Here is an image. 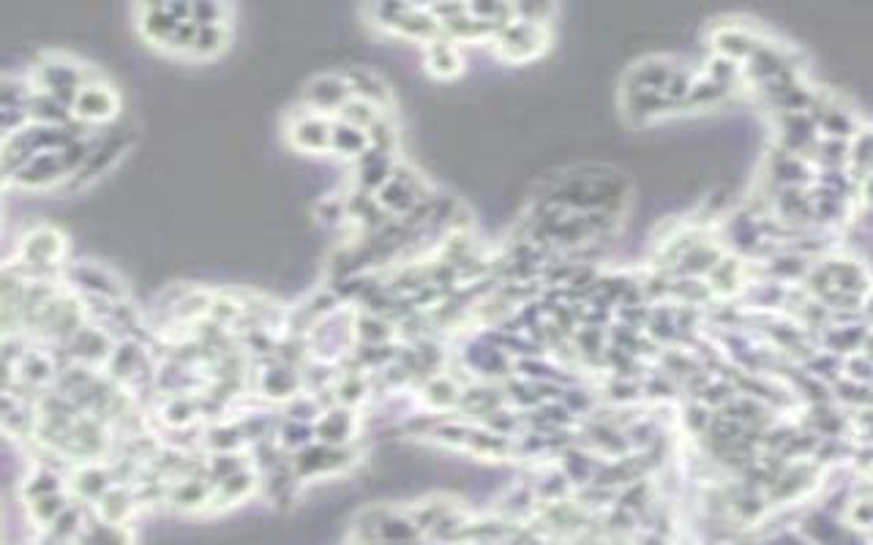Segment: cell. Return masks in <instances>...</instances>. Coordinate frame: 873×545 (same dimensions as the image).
Returning a JSON list of instances; mask_svg holds the SVG:
<instances>
[{
    "label": "cell",
    "mask_w": 873,
    "mask_h": 545,
    "mask_svg": "<svg viewBox=\"0 0 873 545\" xmlns=\"http://www.w3.org/2000/svg\"><path fill=\"white\" fill-rule=\"evenodd\" d=\"M191 20V3H148L140 9V33L164 50L175 30Z\"/></svg>",
    "instance_id": "10"
},
{
    "label": "cell",
    "mask_w": 873,
    "mask_h": 545,
    "mask_svg": "<svg viewBox=\"0 0 873 545\" xmlns=\"http://www.w3.org/2000/svg\"><path fill=\"white\" fill-rule=\"evenodd\" d=\"M129 145H131V137L123 129H115L110 131V134H104V137L93 139L91 156H88V161L82 164L80 172H77L66 186H69V189H82V186H88V183H93L96 178H101V175H104V172H107V169H110L112 164L129 150Z\"/></svg>",
    "instance_id": "9"
},
{
    "label": "cell",
    "mask_w": 873,
    "mask_h": 545,
    "mask_svg": "<svg viewBox=\"0 0 873 545\" xmlns=\"http://www.w3.org/2000/svg\"><path fill=\"white\" fill-rule=\"evenodd\" d=\"M74 545H131V535L123 529V524H110V521H91L80 529L74 537Z\"/></svg>",
    "instance_id": "30"
},
{
    "label": "cell",
    "mask_w": 873,
    "mask_h": 545,
    "mask_svg": "<svg viewBox=\"0 0 873 545\" xmlns=\"http://www.w3.org/2000/svg\"><path fill=\"white\" fill-rule=\"evenodd\" d=\"M246 469V461H243L241 450H224V453H211L208 458V477H211L213 486H219L221 480L238 475Z\"/></svg>",
    "instance_id": "37"
},
{
    "label": "cell",
    "mask_w": 873,
    "mask_h": 545,
    "mask_svg": "<svg viewBox=\"0 0 873 545\" xmlns=\"http://www.w3.org/2000/svg\"><path fill=\"white\" fill-rule=\"evenodd\" d=\"M66 235L52 224H39L31 232H25L17 248V262L31 268H63L66 257Z\"/></svg>",
    "instance_id": "5"
},
{
    "label": "cell",
    "mask_w": 873,
    "mask_h": 545,
    "mask_svg": "<svg viewBox=\"0 0 873 545\" xmlns=\"http://www.w3.org/2000/svg\"><path fill=\"white\" fill-rule=\"evenodd\" d=\"M257 393L268 401H281L287 404L295 396L303 393V374L301 366H292L284 360H265L262 371H257Z\"/></svg>",
    "instance_id": "11"
},
{
    "label": "cell",
    "mask_w": 873,
    "mask_h": 545,
    "mask_svg": "<svg viewBox=\"0 0 873 545\" xmlns=\"http://www.w3.org/2000/svg\"><path fill=\"white\" fill-rule=\"evenodd\" d=\"M58 491H63L61 477L55 475V472H50V469H44V466H39V469L25 480V486H22V494H25L28 502H36V499H41V496L58 494Z\"/></svg>",
    "instance_id": "41"
},
{
    "label": "cell",
    "mask_w": 873,
    "mask_h": 545,
    "mask_svg": "<svg viewBox=\"0 0 873 545\" xmlns=\"http://www.w3.org/2000/svg\"><path fill=\"white\" fill-rule=\"evenodd\" d=\"M112 488V472L101 469L96 464L82 466L77 477H74V491L82 496V499H96L99 502L101 496L107 494Z\"/></svg>",
    "instance_id": "31"
},
{
    "label": "cell",
    "mask_w": 873,
    "mask_h": 545,
    "mask_svg": "<svg viewBox=\"0 0 873 545\" xmlns=\"http://www.w3.org/2000/svg\"><path fill=\"white\" fill-rule=\"evenodd\" d=\"M863 199L873 208V172H868L863 180Z\"/></svg>",
    "instance_id": "49"
},
{
    "label": "cell",
    "mask_w": 873,
    "mask_h": 545,
    "mask_svg": "<svg viewBox=\"0 0 873 545\" xmlns=\"http://www.w3.org/2000/svg\"><path fill=\"white\" fill-rule=\"evenodd\" d=\"M759 47V41L753 39L751 33L743 28H723L715 33V50L721 58L729 60H743L751 58L753 52Z\"/></svg>",
    "instance_id": "27"
},
{
    "label": "cell",
    "mask_w": 873,
    "mask_h": 545,
    "mask_svg": "<svg viewBox=\"0 0 873 545\" xmlns=\"http://www.w3.org/2000/svg\"><path fill=\"white\" fill-rule=\"evenodd\" d=\"M393 336H396V325L391 319L377 317V314H369V311H361L355 314V338L358 344H391Z\"/></svg>",
    "instance_id": "28"
},
{
    "label": "cell",
    "mask_w": 873,
    "mask_h": 545,
    "mask_svg": "<svg viewBox=\"0 0 873 545\" xmlns=\"http://www.w3.org/2000/svg\"><path fill=\"white\" fill-rule=\"evenodd\" d=\"M421 396L426 401V407L434 412H448V409L459 407L462 401V387L456 385V379L448 374H434L423 382Z\"/></svg>",
    "instance_id": "23"
},
{
    "label": "cell",
    "mask_w": 873,
    "mask_h": 545,
    "mask_svg": "<svg viewBox=\"0 0 873 545\" xmlns=\"http://www.w3.org/2000/svg\"><path fill=\"white\" fill-rule=\"evenodd\" d=\"M854 526L860 529H873V499H854L852 510H849Z\"/></svg>",
    "instance_id": "47"
},
{
    "label": "cell",
    "mask_w": 873,
    "mask_h": 545,
    "mask_svg": "<svg viewBox=\"0 0 873 545\" xmlns=\"http://www.w3.org/2000/svg\"><path fill=\"white\" fill-rule=\"evenodd\" d=\"M31 80L36 90H44L63 104L74 107V99L91 82V77H88V69L77 60L63 58V55H47L33 66Z\"/></svg>",
    "instance_id": "1"
},
{
    "label": "cell",
    "mask_w": 873,
    "mask_h": 545,
    "mask_svg": "<svg viewBox=\"0 0 873 545\" xmlns=\"http://www.w3.org/2000/svg\"><path fill=\"white\" fill-rule=\"evenodd\" d=\"M115 344H118V341H115L104 327L88 319V322H85V325H82L61 349L63 355H66V363H82V366L104 368L107 366V360H110Z\"/></svg>",
    "instance_id": "7"
},
{
    "label": "cell",
    "mask_w": 873,
    "mask_h": 545,
    "mask_svg": "<svg viewBox=\"0 0 873 545\" xmlns=\"http://www.w3.org/2000/svg\"><path fill=\"white\" fill-rule=\"evenodd\" d=\"M131 507H134V499L123 486L110 488L107 494L99 499V513L101 521H110V524H123L129 518Z\"/></svg>",
    "instance_id": "34"
},
{
    "label": "cell",
    "mask_w": 873,
    "mask_h": 545,
    "mask_svg": "<svg viewBox=\"0 0 873 545\" xmlns=\"http://www.w3.org/2000/svg\"><path fill=\"white\" fill-rule=\"evenodd\" d=\"M28 505H31L33 521L41 526H52L71 507L69 499H66V494H63V491H58V494H50V496H41V499H36V502H28Z\"/></svg>",
    "instance_id": "38"
},
{
    "label": "cell",
    "mask_w": 873,
    "mask_h": 545,
    "mask_svg": "<svg viewBox=\"0 0 873 545\" xmlns=\"http://www.w3.org/2000/svg\"><path fill=\"white\" fill-rule=\"evenodd\" d=\"M494 41H497V52H500L502 60H508V63H527V60H535L549 47V30L513 17L497 33Z\"/></svg>",
    "instance_id": "6"
},
{
    "label": "cell",
    "mask_w": 873,
    "mask_h": 545,
    "mask_svg": "<svg viewBox=\"0 0 873 545\" xmlns=\"http://www.w3.org/2000/svg\"><path fill=\"white\" fill-rule=\"evenodd\" d=\"M191 22L194 25H230V9L224 3H211V0H202V3H191Z\"/></svg>",
    "instance_id": "43"
},
{
    "label": "cell",
    "mask_w": 873,
    "mask_h": 545,
    "mask_svg": "<svg viewBox=\"0 0 873 545\" xmlns=\"http://www.w3.org/2000/svg\"><path fill=\"white\" fill-rule=\"evenodd\" d=\"M69 180H71L69 167H66V161H63L61 150H55V153H39V156H33V159L17 172V178L11 180V186H17V189L22 191H41V189H52V186H58V183H69Z\"/></svg>",
    "instance_id": "14"
},
{
    "label": "cell",
    "mask_w": 873,
    "mask_h": 545,
    "mask_svg": "<svg viewBox=\"0 0 873 545\" xmlns=\"http://www.w3.org/2000/svg\"><path fill=\"white\" fill-rule=\"evenodd\" d=\"M254 488V475H251L249 469H243V472H238V475L227 477V480H221L219 486H216V496H224V499H241V496H246Z\"/></svg>",
    "instance_id": "45"
},
{
    "label": "cell",
    "mask_w": 873,
    "mask_h": 545,
    "mask_svg": "<svg viewBox=\"0 0 873 545\" xmlns=\"http://www.w3.org/2000/svg\"><path fill=\"white\" fill-rule=\"evenodd\" d=\"M74 118L80 120L82 126L88 123H110L118 118L121 112V96L101 80H91L80 90V96L74 99Z\"/></svg>",
    "instance_id": "13"
},
{
    "label": "cell",
    "mask_w": 873,
    "mask_h": 545,
    "mask_svg": "<svg viewBox=\"0 0 873 545\" xmlns=\"http://www.w3.org/2000/svg\"><path fill=\"white\" fill-rule=\"evenodd\" d=\"M396 142H399V131H396L393 120L388 118V112H385V115L374 123L372 129H369V145L377 150H385V153H391L393 156Z\"/></svg>",
    "instance_id": "44"
},
{
    "label": "cell",
    "mask_w": 873,
    "mask_h": 545,
    "mask_svg": "<svg viewBox=\"0 0 873 545\" xmlns=\"http://www.w3.org/2000/svg\"><path fill=\"white\" fill-rule=\"evenodd\" d=\"M325 412V409L320 407V401L309 393L306 396V390H303L301 396H295L292 401H287L284 404V417H290V420H301V423H317L320 420V415Z\"/></svg>",
    "instance_id": "42"
},
{
    "label": "cell",
    "mask_w": 873,
    "mask_h": 545,
    "mask_svg": "<svg viewBox=\"0 0 873 545\" xmlns=\"http://www.w3.org/2000/svg\"><path fill=\"white\" fill-rule=\"evenodd\" d=\"M355 426H358V415L355 409L350 407H331L325 409L320 415V420L314 423V431H317V442H325V445H350L352 436H355Z\"/></svg>",
    "instance_id": "18"
},
{
    "label": "cell",
    "mask_w": 873,
    "mask_h": 545,
    "mask_svg": "<svg viewBox=\"0 0 873 545\" xmlns=\"http://www.w3.org/2000/svg\"><path fill=\"white\" fill-rule=\"evenodd\" d=\"M385 115V109H380L377 104H372V101H363V99H355L352 96L347 104L342 107V112L336 115L339 120H347V123H352V126H358V129L369 131L377 123V120Z\"/></svg>",
    "instance_id": "35"
},
{
    "label": "cell",
    "mask_w": 873,
    "mask_h": 545,
    "mask_svg": "<svg viewBox=\"0 0 873 545\" xmlns=\"http://www.w3.org/2000/svg\"><path fill=\"white\" fill-rule=\"evenodd\" d=\"M276 439H279V445L284 447V450L298 453V450H303V447H309L312 442H317V431H314L312 423H301V420H290V417L281 415Z\"/></svg>",
    "instance_id": "32"
},
{
    "label": "cell",
    "mask_w": 873,
    "mask_h": 545,
    "mask_svg": "<svg viewBox=\"0 0 873 545\" xmlns=\"http://www.w3.org/2000/svg\"><path fill=\"white\" fill-rule=\"evenodd\" d=\"M331 126L333 118L306 107V112H298L290 118L287 139L292 148L301 153H331Z\"/></svg>",
    "instance_id": "12"
},
{
    "label": "cell",
    "mask_w": 873,
    "mask_h": 545,
    "mask_svg": "<svg viewBox=\"0 0 873 545\" xmlns=\"http://www.w3.org/2000/svg\"><path fill=\"white\" fill-rule=\"evenodd\" d=\"M423 63H426V71L437 80H453L462 74V55L456 50V41L445 39V36L426 44Z\"/></svg>",
    "instance_id": "20"
},
{
    "label": "cell",
    "mask_w": 873,
    "mask_h": 545,
    "mask_svg": "<svg viewBox=\"0 0 873 545\" xmlns=\"http://www.w3.org/2000/svg\"><path fill=\"white\" fill-rule=\"evenodd\" d=\"M740 284V262L732 257L718 259V265L710 270V289L718 295H732Z\"/></svg>",
    "instance_id": "40"
},
{
    "label": "cell",
    "mask_w": 873,
    "mask_h": 545,
    "mask_svg": "<svg viewBox=\"0 0 873 545\" xmlns=\"http://www.w3.org/2000/svg\"><path fill=\"white\" fill-rule=\"evenodd\" d=\"M374 197H377V202L385 208L388 216L404 218L410 216L421 202L429 199V186L415 169L407 167V164H396L391 180Z\"/></svg>",
    "instance_id": "4"
},
{
    "label": "cell",
    "mask_w": 873,
    "mask_h": 545,
    "mask_svg": "<svg viewBox=\"0 0 873 545\" xmlns=\"http://www.w3.org/2000/svg\"><path fill=\"white\" fill-rule=\"evenodd\" d=\"M352 99V88L344 74H317L303 90V101L312 112L320 115H339L342 107Z\"/></svg>",
    "instance_id": "15"
},
{
    "label": "cell",
    "mask_w": 873,
    "mask_h": 545,
    "mask_svg": "<svg viewBox=\"0 0 873 545\" xmlns=\"http://www.w3.org/2000/svg\"><path fill=\"white\" fill-rule=\"evenodd\" d=\"M336 401L342 407L358 409L369 398V390H372V382L366 377V371H358V368H350V371H342L339 379H336Z\"/></svg>",
    "instance_id": "25"
},
{
    "label": "cell",
    "mask_w": 873,
    "mask_h": 545,
    "mask_svg": "<svg viewBox=\"0 0 873 545\" xmlns=\"http://www.w3.org/2000/svg\"><path fill=\"white\" fill-rule=\"evenodd\" d=\"M246 442L238 420L235 423H213L208 431H205V445L211 447L213 453H224V450H241V445Z\"/></svg>",
    "instance_id": "36"
},
{
    "label": "cell",
    "mask_w": 873,
    "mask_h": 545,
    "mask_svg": "<svg viewBox=\"0 0 873 545\" xmlns=\"http://www.w3.org/2000/svg\"><path fill=\"white\" fill-rule=\"evenodd\" d=\"M773 273L781 278H797L805 273V265L800 257H781L773 259Z\"/></svg>",
    "instance_id": "48"
},
{
    "label": "cell",
    "mask_w": 873,
    "mask_h": 545,
    "mask_svg": "<svg viewBox=\"0 0 873 545\" xmlns=\"http://www.w3.org/2000/svg\"><path fill=\"white\" fill-rule=\"evenodd\" d=\"M674 74H677V66H672V60L644 58L625 74V93H642V90L666 93Z\"/></svg>",
    "instance_id": "16"
},
{
    "label": "cell",
    "mask_w": 873,
    "mask_h": 545,
    "mask_svg": "<svg viewBox=\"0 0 873 545\" xmlns=\"http://www.w3.org/2000/svg\"><path fill=\"white\" fill-rule=\"evenodd\" d=\"M211 494H213V486L205 480V477H181L175 486H172L170 491V499L172 505H178L181 510H197V507H202L205 502H211Z\"/></svg>",
    "instance_id": "26"
},
{
    "label": "cell",
    "mask_w": 873,
    "mask_h": 545,
    "mask_svg": "<svg viewBox=\"0 0 873 545\" xmlns=\"http://www.w3.org/2000/svg\"><path fill=\"white\" fill-rule=\"evenodd\" d=\"M227 41H230L227 25H205V28L197 25V39H194L189 58H213L227 47Z\"/></svg>",
    "instance_id": "33"
},
{
    "label": "cell",
    "mask_w": 873,
    "mask_h": 545,
    "mask_svg": "<svg viewBox=\"0 0 873 545\" xmlns=\"http://www.w3.org/2000/svg\"><path fill=\"white\" fill-rule=\"evenodd\" d=\"M63 284L69 289H74L80 298H104V300H123L129 298L126 295V287L121 284V278L115 276L112 270H107L99 262H91V259H77V262H69L63 268Z\"/></svg>",
    "instance_id": "3"
},
{
    "label": "cell",
    "mask_w": 873,
    "mask_h": 545,
    "mask_svg": "<svg viewBox=\"0 0 873 545\" xmlns=\"http://www.w3.org/2000/svg\"><path fill=\"white\" fill-rule=\"evenodd\" d=\"M819 161L830 169H838L843 161H849V145H846V139H824L822 145H819Z\"/></svg>",
    "instance_id": "46"
},
{
    "label": "cell",
    "mask_w": 873,
    "mask_h": 545,
    "mask_svg": "<svg viewBox=\"0 0 873 545\" xmlns=\"http://www.w3.org/2000/svg\"><path fill=\"white\" fill-rule=\"evenodd\" d=\"M314 216L320 218V224L325 227H344L350 224V213H347V194H328L317 202Z\"/></svg>",
    "instance_id": "39"
},
{
    "label": "cell",
    "mask_w": 873,
    "mask_h": 545,
    "mask_svg": "<svg viewBox=\"0 0 873 545\" xmlns=\"http://www.w3.org/2000/svg\"><path fill=\"white\" fill-rule=\"evenodd\" d=\"M393 169H396V164H393L391 153L369 148L361 159L355 161V189L377 194L391 180Z\"/></svg>",
    "instance_id": "17"
},
{
    "label": "cell",
    "mask_w": 873,
    "mask_h": 545,
    "mask_svg": "<svg viewBox=\"0 0 873 545\" xmlns=\"http://www.w3.org/2000/svg\"><path fill=\"white\" fill-rule=\"evenodd\" d=\"M74 112H71L69 104H63L50 93L44 90H36L31 99V123H39V126H69L74 123Z\"/></svg>",
    "instance_id": "24"
},
{
    "label": "cell",
    "mask_w": 873,
    "mask_h": 545,
    "mask_svg": "<svg viewBox=\"0 0 873 545\" xmlns=\"http://www.w3.org/2000/svg\"><path fill=\"white\" fill-rule=\"evenodd\" d=\"M355 461V453H352L350 445H325V442H312L309 447L298 450L292 456V472L298 475V480H306V477L317 475H333V472H342L347 466Z\"/></svg>",
    "instance_id": "8"
},
{
    "label": "cell",
    "mask_w": 873,
    "mask_h": 545,
    "mask_svg": "<svg viewBox=\"0 0 873 545\" xmlns=\"http://www.w3.org/2000/svg\"><path fill=\"white\" fill-rule=\"evenodd\" d=\"M464 360H467V366L475 374H481L486 379L511 377V360L492 341H475V344H470L467 352H464Z\"/></svg>",
    "instance_id": "19"
},
{
    "label": "cell",
    "mask_w": 873,
    "mask_h": 545,
    "mask_svg": "<svg viewBox=\"0 0 873 545\" xmlns=\"http://www.w3.org/2000/svg\"><path fill=\"white\" fill-rule=\"evenodd\" d=\"M344 77L350 82L355 99L372 101V104H377V107L388 112V107H391V90H388V85L374 71L363 69V66H352L350 71H344Z\"/></svg>",
    "instance_id": "22"
},
{
    "label": "cell",
    "mask_w": 873,
    "mask_h": 545,
    "mask_svg": "<svg viewBox=\"0 0 873 545\" xmlns=\"http://www.w3.org/2000/svg\"><path fill=\"white\" fill-rule=\"evenodd\" d=\"M369 148H372V145H369V131L358 129V126H352V123H347V120L333 118V126H331L333 156L358 161Z\"/></svg>",
    "instance_id": "21"
},
{
    "label": "cell",
    "mask_w": 873,
    "mask_h": 545,
    "mask_svg": "<svg viewBox=\"0 0 873 545\" xmlns=\"http://www.w3.org/2000/svg\"><path fill=\"white\" fill-rule=\"evenodd\" d=\"M159 415L170 428L194 426V420L200 417V407H197V393H194V396H164Z\"/></svg>",
    "instance_id": "29"
},
{
    "label": "cell",
    "mask_w": 873,
    "mask_h": 545,
    "mask_svg": "<svg viewBox=\"0 0 873 545\" xmlns=\"http://www.w3.org/2000/svg\"><path fill=\"white\" fill-rule=\"evenodd\" d=\"M374 25L404 39L418 41H434L442 36L440 22L434 20V14L423 6H407V3H377L372 6Z\"/></svg>",
    "instance_id": "2"
}]
</instances>
